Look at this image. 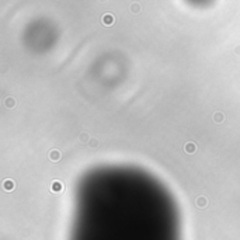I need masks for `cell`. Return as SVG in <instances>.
<instances>
[{"label": "cell", "mask_w": 240, "mask_h": 240, "mask_svg": "<svg viewBox=\"0 0 240 240\" xmlns=\"http://www.w3.org/2000/svg\"><path fill=\"white\" fill-rule=\"evenodd\" d=\"M101 23L104 26L110 27L115 23V17H114V14H111V13H106V14H103V17H101Z\"/></svg>", "instance_id": "cell-1"}, {"label": "cell", "mask_w": 240, "mask_h": 240, "mask_svg": "<svg viewBox=\"0 0 240 240\" xmlns=\"http://www.w3.org/2000/svg\"><path fill=\"white\" fill-rule=\"evenodd\" d=\"M2 187H3L4 191H13V190L16 188V183H14V180H11V178H6V180H3V183H2Z\"/></svg>", "instance_id": "cell-2"}, {"label": "cell", "mask_w": 240, "mask_h": 240, "mask_svg": "<svg viewBox=\"0 0 240 240\" xmlns=\"http://www.w3.org/2000/svg\"><path fill=\"white\" fill-rule=\"evenodd\" d=\"M51 191L52 193H62L63 191V183L59 180H54L51 183Z\"/></svg>", "instance_id": "cell-3"}, {"label": "cell", "mask_w": 240, "mask_h": 240, "mask_svg": "<svg viewBox=\"0 0 240 240\" xmlns=\"http://www.w3.org/2000/svg\"><path fill=\"white\" fill-rule=\"evenodd\" d=\"M48 157H49V160H51V162L56 163V162H59V160H61L62 155H61V152H59L58 149H52L51 152H49V155H48Z\"/></svg>", "instance_id": "cell-4"}, {"label": "cell", "mask_w": 240, "mask_h": 240, "mask_svg": "<svg viewBox=\"0 0 240 240\" xmlns=\"http://www.w3.org/2000/svg\"><path fill=\"white\" fill-rule=\"evenodd\" d=\"M184 150H186V153H188V155H194V153L197 152V143L195 142H187L186 146H184Z\"/></svg>", "instance_id": "cell-5"}, {"label": "cell", "mask_w": 240, "mask_h": 240, "mask_svg": "<svg viewBox=\"0 0 240 240\" xmlns=\"http://www.w3.org/2000/svg\"><path fill=\"white\" fill-rule=\"evenodd\" d=\"M91 138H90V135L87 134V132H82V134L79 135V142L80 143H90Z\"/></svg>", "instance_id": "cell-6"}, {"label": "cell", "mask_w": 240, "mask_h": 240, "mask_svg": "<svg viewBox=\"0 0 240 240\" xmlns=\"http://www.w3.org/2000/svg\"><path fill=\"white\" fill-rule=\"evenodd\" d=\"M208 205V200L205 197H198L197 198V207L198 208H205Z\"/></svg>", "instance_id": "cell-7"}, {"label": "cell", "mask_w": 240, "mask_h": 240, "mask_svg": "<svg viewBox=\"0 0 240 240\" xmlns=\"http://www.w3.org/2000/svg\"><path fill=\"white\" fill-rule=\"evenodd\" d=\"M4 106H6V108H14V107H16V100L13 97H7L6 100H4Z\"/></svg>", "instance_id": "cell-8"}, {"label": "cell", "mask_w": 240, "mask_h": 240, "mask_svg": "<svg viewBox=\"0 0 240 240\" xmlns=\"http://www.w3.org/2000/svg\"><path fill=\"white\" fill-rule=\"evenodd\" d=\"M223 120H225V115H223L222 113H215L214 114V121H215V122H218V124H219V122H222Z\"/></svg>", "instance_id": "cell-9"}, {"label": "cell", "mask_w": 240, "mask_h": 240, "mask_svg": "<svg viewBox=\"0 0 240 240\" xmlns=\"http://www.w3.org/2000/svg\"><path fill=\"white\" fill-rule=\"evenodd\" d=\"M90 146L96 148V146H97V141H96V139H91V141H90Z\"/></svg>", "instance_id": "cell-10"}, {"label": "cell", "mask_w": 240, "mask_h": 240, "mask_svg": "<svg viewBox=\"0 0 240 240\" xmlns=\"http://www.w3.org/2000/svg\"><path fill=\"white\" fill-rule=\"evenodd\" d=\"M132 11H134V13H138V11H139V6H134V7H132Z\"/></svg>", "instance_id": "cell-11"}]
</instances>
